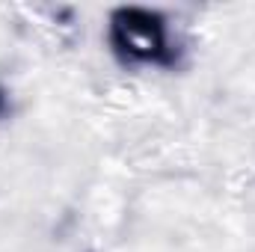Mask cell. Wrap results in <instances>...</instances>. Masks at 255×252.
<instances>
[{"instance_id": "obj_1", "label": "cell", "mask_w": 255, "mask_h": 252, "mask_svg": "<svg viewBox=\"0 0 255 252\" xmlns=\"http://www.w3.org/2000/svg\"><path fill=\"white\" fill-rule=\"evenodd\" d=\"M110 48L125 65H175L166 21L151 9H116L110 15Z\"/></svg>"}]
</instances>
